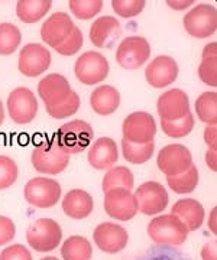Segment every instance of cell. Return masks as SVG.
<instances>
[{
	"instance_id": "1",
	"label": "cell",
	"mask_w": 217,
	"mask_h": 260,
	"mask_svg": "<svg viewBox=\"0 0 217 260\" xmlns=\"http://www.w3.org/2000/svg\"><path fill=\"white\" fill-rule=\"evenodd\" d=\"M189 229L174 214H162L148 224V236L161 246H181L189 237Z\"/></svg>"
},
{
	"instance_id": "2",
	"label": "cell",
	"mask_w": 217,
	"mask_h": 260,
	"mask_svg": "<svg viewBox=\"0 0 217 260\" xmlns=\"http://www.w3.org/2000/svg\"><path fill=\"white\" fill-rule=\"evenodd\" d=\"M70 153L58 146L55 139L44 140L32 150V167L39 174L58 175L66 171L70 164Z\"/></svg>"
},
{
	"instance_id": "3",
	"label": "cell",
	"mask_w": 217,
	"mask_h": 260,
	"mask_svg": "<svg viewBox=\"0 0 217 260\" xmlns=\"http://www.w3.org/2000/svg\"><path fill=\"white\" fill-rule=\"evenodd\" d=\"M95 136L93 127L84 120H71L63 124L57 130L55 135V142L61 149H64L67 153L74 155V153H81L88 145L91 143Z\"/></svg>"
},
{
	"instance_id": "4",
	"label": "cell",
	"mask_w": 217,
	"mask_h": 260,
	"mask_svg": "<svg viewBox=\"0 0 217 260\" xmlns=\"http://www.w3.org/2000/svg\"><path fill=\"white\" fill-rule=\"evenodd\" d=\"M63 239L61 225L52 218H38L26 230V240L30 249L48 253L57 249Z\"/></svg>"
},
{
	"instance_id": "5",
	"label": "cell",
	"mask_w": 217,
	"mask_h": 260,
	"mask_svg": "<svg viewBox=\"0 0 217 260\" xmlns=\"http://www.w3.org/2000/svg\"><path fill=\"white\" fill-rule=\"evenodd\" d=\"M184 29L197 39L210 38L216 34L217 10L210 3H200L184 16Z\"/></svg>"
},
{
	"instance_id": "6",
	"label": "cell",
	"mask_w": 217,
	"mask_h": 260,
	"mask_svg": "<svg viewBox=\"0 0 217 260\" xmlns=\"http://www.w3.org/2000/svg\"><path fill=\"white\" fill-rule=\"evenodd\" d=\"M23 195L32 207L51 208L61 198V185L52 178L37 177L26 182Z\"/></svg>"
},
{
	"instance_id": "7",
	"label": "cell",
	"mask_w": 217,
	"mask_h": 260,
	"mask_svg": "<svg viewBox=\"0 0 217 260\" xmlns=\"http://www.w3.org/2000/svg\"><path fill=\"white\" fill-rule=\"evenodd\" d=\"M109 62L106 56L96 51H87L77 58L74 74L80 83L85 85L100 84L109 75Z\"/></svg>"
},
{
	"instance_id": "8",
	"label": "cell",
	"mask_w": 217,
	"mask_h": 260,
	"mask_svg": "<svg viewBox=\"0 0 217 260\" xmlns=\"http://www.w3.org/2000/svg\"><path fill=\"white\" fill-rule=\"evenodd\" d=\"M151 56V45L143 37H128L116 51V61L125 70H138Z\"/></svg>"
},
{
	"instance_id": "9",
	"label": "cell",
	"mask_w": 217,
	"mask_h": 260,
	"mask_svg": "<svg viewBox=\"0 0 217 260\" xmlns=\"http://www.w3.org/2000/svg\"><path fill=\"white\" fill-rule=\"evenodd\" d=\"M133 195L138 203V211H141L145 215L161 214L170 203V197L165 186L155 181L143 182L142 185L138 186Z\"/></svg>"
},
{
	"instance_id": "10",
	"label": "cell",
	"mask_w": 217,
	"mask_h": 260,
	"mask_svg": "<svg viewBox=\"0 0 217 260\" xmlns=\"http://www.w3.org/2000/svg\"><path fill=\"white\" fill-rule=\"evenodd\" d=\"M157 165L165 177H177L193 165V155L184 145H167L158 152Z\"/></svg>"
},
{
	"instance_id": "11",
	"label": "cell",
	"mask_w": 217,
	"mask_h": 260,
	"mask_svg": "<svg viewBox=\"0 0 217 260\" xmlns=\"http://www.w3.org/2000/svg\"><path fill=\"white\" fill-rule=\"evenodd\" d=\"M8 113L16 124H28L37 117L38 100L26 87L15 88L8 97Z\"/></svg>"
},
{
	"instance_id": "12",
	"label": "cell",
	"mask_w": 217,
	"mask_h": 260,
	"mask_svg": "<svg viewBox=\"0 0 217 260\" xmlns=\"http://www.w3.org/2000/svg\"><path fill=\"white\" fill-rule=\"evenodd\" d=\"M123 140L131 143H149L157 135V123L152 114L146 112L131 113L122 126Z\"/></svg>"
},
{
	"instance_id": "13",
	"label": "cell",
	"mask_w": 217,
	"mask_h": 260,
	"mask_svg": "<svg viewBox=\"0 0 217 260\" xmlns=\"http://www.w3.org/2000/svg\"><path fill=\"white\" fill-rule=\"evenodd\" d=\"M104 211L117 221H129L138 214V203L132 191L113 188L104 192Z\"/></svg>"
},
{
	"instance_id": "14",
	"label": "cell",
	"mask_w": 217,
	"mask_h": 260,
	"mask_svg": "<svg viewBox=\"0 0 217 260\" xmlns=\"http://www.w3.org/2000/svg\"><path fill=\"white\" fill-rule=\"evenodd\" d=\"M93 239H95L96 246L100 250L107 254H116L126 247L128 240H129V234L122 225L110 223V221H104L95 229Z\"/></svg>"
},
{
	"instance_id": "15",
	"label": "cell",
	"mask_w": 217,
	"mask_h": 260,
	"mask_svg": "<svg viewBox=\"0 0 217 260\" xmlns=\"http://www.w3.org/2000/svg\"><path fill=\"white\" fill-rule=\"evenodd\" d=\"M51 65V52L41 44H28L22 48L18 68L26 77L42 75Z\"/></svg>"
},
{
	"instance_id": "16",
	"label": "cell",
	"mask_w": 217,
	"mask_h": 260,
	"mask_svg": "<svg viewBox=\"0 0 217 260\" xmlns=\"http://www.w3.org/2000/svg\"><path fill=\"white\" fill-rule=\"evenodd\" d=\"M179 68L177 61L168 55L153 58L145 70V78L153 88L168 87L178 78Z\"/></svg>"
},
{
	"instance_id": "17",
	"label": "cell",
	"mask_w": 217,
	"mask_h": 260,
	"mask_svg": "<svg viewBox=\"0 0 217 260\" xmlns=\"http://www.w3.org/2000/svg\"><path fill=\"white\" fill-rule=\"evenodd\" d=\"M74 28H76V25H74L73 19L70 18L67 13L55 12L54 15H51L42 23L41 38L47 45L55 49L58 45H61L67 38L71 35Z\"/></svg>"
},
{
	"instance_id": "18",
	"label": "cell",
	"mask_w": 217,
	"mask_h": 260,
	"mask_svg": "<svg viewBox=\"0 0 217 260\" xmlns=\"http://www.w3.org/2000/svg\"><path fill=\"white\" fill-rule=\"evenodd\" d=\"M161 120L174 121L182 119L190 112L189 95L179 88H172L162 93L157 103Z\"/></svg>"
},
{
	"instance_id": "19",
	"label": "cell",
	"mask_w": 217,
	"mask_h": 260,
	"mask_svg": "<svg viewBox=\"0 0 217 260\" xmlns=\"http://www.w3.org/2000/svg\"><path fill=\"white\" fill-rule=\"evenodd\" d=\"M71 91L68 80L61 74H49L38 83V94L45 103V107L66 102Z\"/></svg>"
},
{
	"instance_id": "20",
	"label": "cell",
	"mask_w": 217,
	"mask_h": 260,
	"mask_svg": "<svg viewBox=\"0 0 217 260\" xmlns=\"http://www.w3.org/2000/svg\"><path fill=\"white\" fill-rule=\"evenodd\" d=\"M122 34L120 22L112 16H102L90 28V41L97 48H112Z\"/></svg>"
},
{
	"instance_id": "21",
	"label": "cell",
	"mask_w": 217,
	"mask_h": 260,
	"mask_svg": "<svg viewBox=\"0 0 217 260\" xmlns=\"http://www.w3.org/2000/svg\"><path fill=\"white\" fill-rule=\"evenodd\" d=\"M88 164L95 169H110L119 159L117 145L112 138H100L88 149Z\"/></svg>"
},
{
	"instance_id": "22",
	"label": "cell",
	"mask_w": 217,
	"mask_h": 260,
	"mask_svg": "<svg viewBox=\"0 0 217 260\" xmlns=\"http://www.w3.org/2000/svg\"><path fill=\"white\" fill-rule=\"evenodd\" d=\"M171 214L178 217L189 232H196L203 224L206 218V211L201 203H198L194 198H182L178 200L171 208Z\"/></svg>"
},
{
	"instance_id": "23",
	"label": "cell",
	"mask_w": 217,
	"mask_h": 260,
	"mask_svg": "<svg viewBox=\"0 0 217 260\" xmlns=\"http://www.w3.org/2000/svg\"><path fill=\"white\" fill-rule=\"evenodd\" d=\"M93 197L84 189H71L63 200V211L70 218L84 220L93 213Z\"/></svg>"
},
{
	"instance_id": "24",
	"label": "cell",
	"mask_w": 217,
	"mask_h": 260,
	"mask_svg": "<svg viewBox=\"0 0 217 260\" xmlns=\"http://www.w3.org/2000/svg\"><path fill=\"white\" fill-rule=\"evenodd\" d=\"M91 109L100 116L113 114L120 106V93L113 85H100L90 95Z\"/></svg>"
},
{
	"instance_id": "25",
	"label": "cell",
	"mask_w": 217,
	"mask_h": 260,
	"mask_svg": "<svg viewBox=\"0 0 217 260\" xmlns=\"http://www.w3.org/2000/svg\"><path fill=\"white\" fill-rule=\"evenodd\" d=\"M52 6L51 0H20L16 3V15L23 23H37Z\"/></svg>"
},
{
	"instance_id": "26",
	"label": "cell",
	"mask_w": 217,
	"mask_h": 260,
	"mask_svg": "<svg viewBox=\"0 0 217 260\" xmlns=\"http://www.w3.org/2000/svg\"><path fill=\"white\" fill-rule=\"evenodd\" d=\"M61 256L64 260H90L93 247L83 236H71L61 246Z\"/></svg>"
},
{
	"instance_id": "27",
	"label": "cell",
	"mask_w": 217,
	"mask_h": 260,
	"mask_svg": "<svg viewBox=\"0 0 217 260\" xmlns=\"http://www.w3.org/2000/svg\"><path fill=\"white\" fill-rule=\"evenodd\" d=\"M133 184H135V178H133L132 171L126 167H114L110 168L103 178V188L104 192H107L109 189L113 188H123L128 191H132Z\"/></svg>"
},
{
	"instance_id": "28",
	"label": "cell",
	"mask_w": 217,
	"mask_h": 260,
	"mask_svg": "<svg viewBox=\"0 0 217 260\" xmlns=\"http://www.w3.org/2000/svg\"><path fill=\"white\" fill-rule=\"evenodd\" d=\"M196 113L207 126H217V93L206 91L200 94L196 100Z\"/></svg>"
},
{
	"instance_id": "29",
	"label": "cell",
	"mask_w": 217,
	"mask_h": 260,
	"mask_svg": "<svg viewBox=\"0 0 217 260\" xmlns=\"http://www.w3.org/2000/svg\"><path fill=\"white\" fill-rule=\"evenodd\" d=\"M122 152L123 158L128 162L135 164V165H142L145 162H148L152 158L153 152H155V143H131L122 139Z\"/></svg>"
},
{
	"instance_id": "30",
	"label": "cell",
	"mask_w": 217,
	"mask_h": 260,
	"mask_svg": "<svg viewBox=\"0 0 217 260\" xmlns=\"http://www.w3.org/2000/svg\"><path fill=\"white\" fill-rule=\"evenodd\" d=\"M167 184L175 194H190L198 185V169L193 164L185 172L177 177H167Z\"/></svg>"
},
{
	"instance_id": "31",
	"label": "cell",
	"mask_w": 217,
	"mask_h": 260,
	"mask_svg": "<svg viewBox=\"0 0 217 260\" xmlns=\"http://www.w3.org/2000/svg\"><path fill=\"white\" fill-rule=\"evenodd\" d=\"M22 42V32L20 29L9 23H0V55H12Z\"/></svg>"
},
{
	"instance_id": "32",
	"label": "cell",
	"mask_w": 217,
	"mask_h": 260,
	"mask_svg": "<svg viewBox=\"0 0 217 260\" xmlns=\"http://www.w3.org/2000/svg\"><path fill=\"white\" fill-rule=\"evenodd\" d=\"M194 124H196V119L191 112L187 113L182 119H178V120H161V127L164 130V133L174 139H179L190 135L191 130L194 129Z\"/></svg>"
},
{
	"instance_id": "33",
	"label": "cell",
	"mask_w": 217,
	"mask_h": 260,
	"mask_svg": "<svg viewBox=\"0 0 217 260\" xmlns=\"http://www.w3.org/2000/svg\"><path fill=\"white\" fill-rule=\"evenodd\" d=\"M71 13L77 19L87 20L97 16L103 9V2L102 0H71L68 3Z\"/></svg>"
},
{
	"instance_id": "34",
	"label": "cell",
	"mask_w": 217,
	"mask_h": 260,
	"mask_svg": "<svg viewBox=\"0 0 217 260\" xmlns=\"http://www.w3.org/2000/svg\"><path fill=\"white\" fill-rule=\"evenodd\" d=\"M80 104H81L80 95L76 91H71L66 102L57 104V106H47L45 109H47V113L51 117L61 120V119H66V117L76 114L80 109Z\"/></svg>"
},
{
	"instance_id": "35",
	"label": "cell",
	"mask_w": 217,
	"mask_h": 260,
	"mask_svg": "<svg viewBox=\"0 0 217 260\" xmlns=\"http://www.w3.org/2000/svg\"><path fill=\"white\" fill-rule=\"evenodd\" d=\"M19 177V168L16 162L6 155H0V189L12 186Z\"/></svg>"
},
{
	"instance_id": "36",
	"label": "cell",
	"mask_w": 217,
	"mask_h": 260,
	"mask_svg": "<svg viewBox=\"0 0 217 260\" xmlns=\"http://www.w3.org/2000/svg\"><path fill=\"white\" fill-rule=\"evenodd\" d=\"M112 6L120 18L131 19L138 16L142 10L145 9L146 2L145 0H113Z\"/></svg>"
},
{
	"instance_id": "37",
	"label": "cell",
	"mask_w": 217,
	"mask_h": 260,
	"mask_svg": "<svg viewBox=\"0 0 217 260\" xmlns=\"http://www.w3.org/2000/svg\"><path fill=\"white\" fill-rule=\"evenodd\" d=\"M83 41H84L83 32L76 26L74 30L71 32V35L67 38L61 45H58V47L55 48V51H57L59 55L63 56L74 55V54H77V52L81 49V47H83Z\"/></svg>"
},
{
	"instance_id": "38",
	"label": "cell",
	"mask_w": 217,
	"mask_h": 260,
	"mask_svg": "<svg viewBox=\"0 0 217 260\" xmlns=\"http://www.w3.org/2000/svg\"><path fill=\"white\" fill-rule=\"evenodd\" d=\"M198 77L210 87H217V58L201 59V64L198 67Z\"/></svg>"
},
{
	"instance_id": "39",
	"label": "cell",
	"mask_w": 217,
	"mask_h": 260,
	"mask_svg": "<svg viewBox=\"0 0 217 260\" xmlns=\"http://www.w3.org/2000/svg\"><path fill=\"white\" fill-rule=\"evenodd\" d=\"M0 260H34L30 250L23 244H12L0 253Z\"/></svg>"
},
{
	"instance_id": "40",
	"label": "cell",
	"mask_w": 217,
	"mask_h": 260,
	"mask_svg": "<svg viewBox=\"0 0 217 260\" xmlns=\"http://www.w3.org/2000/svg\"><path fill=\"white\" fill-rule=\"evenodd\" d=\"M16 225L9 217L0 215V246H5L15 239Z\"/></svg>"
},
{
	"instance_id": "41",
	"label": "cell",
	"mask_w": 217,
	"mask_h": 260,
	"mask_svg": "<svg viewBox=\"0 0 217 260\" xmlns=\"http://www.w3.org/2000/svg\"><path fill=\"white\" fill-rule=\"evenodd\" d=\"M201 260H217V244L216 240H210L201 247Z\"/></svg>"
},
{
	"instance_id": "42",
	"label": "cell",
	"mask_w": 217,
	"mask_h": 260,
	"mask_svg": "<svg viewBox=\"0 0 217 260\" xmlns=\"http://www.w3.org/2000/svg\"><path fill=\"white\" fill-rule=\"evenodd\" d=\"M204 142L208 149L217 150V126H207L204 129Z\"/></svg>"
},
{
	"instance_id": "43",
	"label": "cell",
	"mask_w": 217,
	"mask_h": 260,
	"mask_svg": "<svg viewBox=\"0 0 217 260\" xmlns=\"http://www.w3.org/2000/svg\"><path fill=\"white\" fill-rule=\"evenodd\" d=\"M206 164L207 167L216 172L217 171V150H213V149H208L206 152Z\"/></svg>"
},
{
	"instance_id": "44",
	"label": "cell",
	"mask_w": 217,
	"mask_h": 260,
	"mask_svg": "<svg viewBox=\"0 0 217 260\" xmlns=\"http://www.w3.org/2000/svg\"><path fill=\"white\" fill-rule=\"evenodd\" d=\"M207 225H208V230H210V233H213V234L216 236L217 234V207L211 208V211H210V214H208Z\"/></svg>"
},
{
	"instance_id": "45",
	"label": "cell",
	"mask_w": 217,
	"mask_h": 260,
	"mask_svg": "<svg viewBox=\"0 0 217 260\" xmlns=\"http://www.w3.org/2000/svg\"><path fill=\"white\" fill-rule=\"evenodd\" d=\"M207 58H217V44L211 42L204 47L203 54H201V59H207Z\"/></svg>"
},
{
	"instance_id": "46",
	"label": "cell",
	"mask_w": 217,
	"mask_h": 260,
	"mask_svg": "<svg viewBox=\"0 0 217 260\" xmlns=\"http://www.w3.org/2000/svg\"><path fill=\"white\" fill-rule=\"evenodd\" d=\"M193 3H194V0H187V2H175V0H168L167 2V5L170 6L171 9L174 10H184L190 8V6H193Z\"/></svg>"
},
{
	"instance_id": "47",
	"label": "cell",
	"mask_w": 217,
	"mask_h": 260,
	"mask_svg": "<svg viewBox=\"0 0 217 260\" xmlns=\"http://www.w3.org/2000/svg\"><path fill=\"white\" fill-rule=\"evenodd\" d=\"M5 121V107H3V103L0 100V126L3 124Z\"/></svg>"
},
{
	"instance_id": "48",
	"label": "cell",
	"mask_w": 217,
	"mask_h": 260,
	"mask_svg": "<svg viewBox=\"0 0 217 260\" xmlns=\"http://www.w3.org/2000/svg\"><path fill=\"white\" fill-rule=\"evenodd\" d=\"M41 260H59V259H57L55 256H47V257H42Z\"/></svg>"
}]
</instances>
